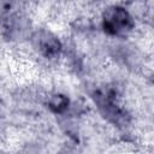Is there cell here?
<instances>
[{
	"label": "cell",
	"mask_w": 154,
	"mask_h": 154,
	"mask_svg": "<svg viewBox=\"0 0 154 154\" xmlns=\"http://www.w3.org/2000/svg\"><path fill=\"white\" fill-rule=\"evenodd\" d=\"M130 17L123 8H113L103 17V29L111 34H119L123 30H129Z\"/></svg>",
	"instance_id": "6da1fadb"
}]
</instances>
